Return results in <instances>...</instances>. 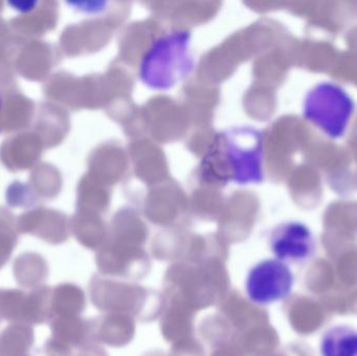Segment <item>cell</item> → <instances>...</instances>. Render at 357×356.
Masks as SVG:
<instances>
[{
    "instance_id": "4",
    "label": "cell",
    "mask_w": 357,
    "mask_h": 356,
    "mask_svg": "<svg viewBox=\"0 0 357 356\" xmlns=\"http://www.w3.org/2000/svg\"><path fill=\"white\" fill-rule=\"evenodd\" d=\"M352 105L349 96L337 86L322 84L314 88L306 100L307 118L314 121L331 137H339L345 131Z\"/></svg>"
},
{
    "instance_id": "5",
    "label": "cell",
    "mask_w": 357,
    "mask_h": 356,
    "mask_svg": "<svg viewBox=\"0 0 357 356\" xmlns=\"http://www.w3.org/2000/svg\"><path fill=\"white\" fill-rule=\"evenodd\" d=\"M270 248L275 258L284 263H303L316 250L312 231L301 223L282 224L271 234Z\"/></svg>"
},
{
    "instance_id": "6",
    "label": "cell",
    "mask_w": 357,
    "mask_h": 356,
    "mask_svg": "<svg viewBox=\"0 0 357 356\" xmlns=\"http://www.w3.org/2000/svg\"><path fill=\"white\" fill-rule=\"evenodd\" d=\"M322 356H357V330L349 325L329 328L321 339Z\"/></svg>"
},
{
    "instance_id": "2",
    "label": "cell",
    "mask_w": 357,
    "mask_h": 356,
    "mask_svg": "<svg viewBox=\"0 0 357 356\" xmlns=\"http://www.w3.org/2000/svg\"><path fill=\"white\" fill-rule=\"evenodd\" d=\"M188 33H173L153 43L142 64V79L155 89L175 85L191 68Z\"/></svg>"
},
{
    "instance_id": "3",
    "label": "cell",
    "mask_w": 357,
    "mask_h": 356,
    "mask_svg": "<svg viewBox=\"0 0 357 356\" xmlns=\"http://www.w3.org/2000/svg\"><path fill=\"white\" fill-rule=\"evenodd\" d=\"M295 276L287 263L264 259L250 269L245 281L248 299L260 307L274 304L291 295Z\"/></svg>"
},
{
    "instance_id": "7",
    "label": "cell",
    "mask_w": 357,
    "mask_h": 356,
    "mask_svg": "<svg viewBox=\"0 0 357 356\" xmlns=\"http://www.w3.org/2000/svg\"><path fill=\"white\" fill-rule=\"evenodd\" d=\"M0 110H1V96H0Z\"/></svg>"
},
{
    "instance_id": "1",
    "label": "cell",
    "mask_w": 357,
    "mask_h": 356,
    "mask_svg": "<svg viewBox=\"0 0 357 356\" xmlns=\"http://www.w3.org/2000/svg\"><path fill=\"white\" fill-rule=\"evenodd\" d=\"M210 158L220 159V177L229 181L243 184L261 179V142L254 130L243 127L222 134Z\"/></svg>"
}]
</instances>
